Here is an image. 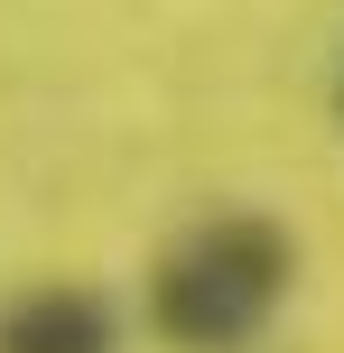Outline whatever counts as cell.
<instances>
[{
	"instance_id": "cell-3",
	"label": "cell",
	"mask_w": 344,
	"mask_h": 353,
	"mask_svg": "<svg viewBox=\"0 0 344 353\" xmlns=\"http://www.w3.org/2000/svg\"><path fill=\"white\" fill-rule=\"evenodd\" d=\"M335 112H344V84H335Z\"/></svg>"
},
{
	"instance_id": "cell-1",
	"label": "cell",
	"mask_w": 344,
	"mask_h": 353,
	"mask_svg": "<svg viewBox=\"0 0 344 353\" xmlns=\"http://www.w3.org/2000/svg\"><path fill=\"white\" fill-rule=\"evenodd\" d=\"M298 242L270 214H205L196 232H177L149 279V325L177 353H242L270 335V316L289 307Z\"/></svg>"
},
{
	"instance_id": "cell-2",
	"label": "cell",
	"mask_w": 344,
	"mask_h": 353,
	"mask_svg": "<svg viewBox=\"0 0 344 353\" xmlns=\"http://www.w3.org/2000/svg\"><path fill=\"white\" fill-rule=\"evenodd\" d=\"M112 298L93 288H28L19 307H0V353H112Z\"/></svg>"
}]
</instances>
